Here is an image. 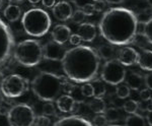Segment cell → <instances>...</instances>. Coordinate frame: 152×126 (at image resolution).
<instances>
[{"label": "cell", "mask_w": 152, "mask_h": 126, "mask_svg": "<svg viewBox=\"0 0 152 126\" xmlns=\"http://www.w3.org/2000/svg\"><path fill=\"white\" fill-rule=\"evenodd\" d=\"M100 36L112 45L125 46L134 41L138 18L131 9L113 7L104 11L99 23Z\"/></svg>", "instance_id": "6da1fadb"}, {"label": "cell", "mask_w": 152, "mask_h": 126, "mask_svg": "<svg viewBox=\"0 0 152 126\" xmlns=\"http://www.w3.org/2000/svg\"><path fill=\"white\" fill-rule=\"evenodd\" d=\"M61 62L63 71L69 80L74 83H84L96 77L100 58L94 48L78 45L66 50Z\"/></svg>", "instance_id": "7a4b0ae2"}, {"label": "cell", "mask_w": 152, "mask_h": 126, "mask_svg": "<svg viewBox=\"0 0 152 126\" xmlns=\"http://www.w3.org/2000/svg\"><path fill=\"white\" fill-rule=\"evenodd\" d=\"M67 76L58 75L48 71H41L31 80V88L34 95L43 102H54L62 92V85Z\"/></svg>", "instance_id": "3957f363"}, {"label": "cell", "mask_w": 152, "mask_h": 126, "mask_svg": "<svg viewBox=\"0 0 152 126\" xmlns=\"http://www.w3.org/2000/svg\"><path fill=\"white\" fill-rule=\"evenodd\" d=\"M23 29L28 36L41 38L49 32L52 19L47 11L41 8H31L24 12L21 18Z\"/></svg>", "instance_id": "277c9868"}, {"label": "cell", "mask_w": 152, "mask_h": 126, "mask_svg": "<svg viewBox=\"0 0 152 126\" xmlns=\"http://www.w3.org/2000/svg\"><path fill=\"white\" fill-rule=\"evenodd\" d=\"M13 57L20 65L34 67L41 63L43 59V46L37 40H23L15 45Z\"/></svg>", "instance_id": "5b68a950"}, {"label": "cell", "mask_w": 152, "mask_h": 126, "mask_svg": "<svg viewBox=\"0 0 152 126\" xmlns=\"http://www.w3.org/2000/svg\"><path fill=\"white\" fill-rule=\"evenodd\" d=\"M29 81L20 74H9L4 77L0 85L3 96L9 99H15L23 96L29 88Z\"/></svg>", "instance_id": "8992f818"}, {"label": "cell", "mask_w": 152, "mask_h": 126, "mask_svg": "<svg viewBox=\"0 0 152 126\" xmlns=\"http://www.w3.org/2000/svg\"><path fill=\"white\" fill-rule=\"evenodd\" d=\"M10 126H34L36 115L28 104H16L7 112Z\"/></svg>", "instance_id": "52a82bcc"}, {"label": "cell", "mask_w": 152, "mask_h": 126, "mask_svg": "<svg viewBox=\"0 0 152 126\" xmlns=\"http://www.w3.org/2000/svg\"><path fill=\"white\" fill-rule=\"evenodd\" d=\"M126 69L118 60H107L102 69V80L111 85H118L126 80Z\"/></svg>", "instance_id": "ba28073f"}, {"label": "cell", "mask_w": 152, "mask_h": 126, "mask_svg": "<svg viewBox=\"0 0 152 126\" xmlns=\"http://www.w3.org/2000/svg\"><path fill=\"white\" fill-rule=\"evenodd\" d=\"M15 41L10 28L0 19V67L5 65L13 54Z\"/></svg>", "instance_id": "9c48e42d"}, {"label": "cell", "mask_w": 152, "mask_h": 126, "mask_svg": "<svg viewBox=\"0 0 152 126\" xmlns=\"http://www.w3.org/2000/svg\"><path fill=\"white\" fill-rule=\"evenodd\" d=\"M65 48L63 45L57 43L54 40L49 41L45 44L43 47V56L47 60L52 61H60L64 57L65 54Z\"/></svg>", "instance_id": "30bf717a"}, {"label": "cell", "mask_w": 152, "mask_h": 126, "mask_svg": "<svg viewBox=\"0 0 152 126\" xmlns=\"http://www.w3.org/2000/svg\"><path fill=\"white\" fill-rule=\"evenodd\" d=\"M73 13L72 6L67 1H60L53 7V15L60 21H66L71 18Z\"/></svg>", "instance_id": "8fae6325"}, {"label": "cell", "mask_w": 152, "mask_h": 126, "mask_svg": "<svg viewBox=\"0 0 152 126\" xmlns=\"http://www.w3.org/2000/svg\"><path fill=\"white\" fill-rule=\"evenodd\" d=\"M138 52L131 47H123L118 52V61L124 66H131L137 63Z\"/></svg>", "instance_id": "7c38bea8"}, {"label": "cell", "mask_w": 152, "mask_h": 126, "mask_svg": "<svg viewBox=\"0 0 152 126\" xmlns=\"http://www.w3.org/2000/svg\"><path fill=\"white\" fill-rule=\"evenodd\" d=\"M56 105H57L58 110H60L63 113H70L75 110H78V102L75 101V99L71 97L70 95L64 94V95L59 96L56 100Z\"/></svg>", "instance_id": "4fadbf2b"}, {"label": "cell", "mask_w": 152, "mask_h": 126, "mask_svg": "<svg viewBox=\"0 0 152 126\" xmlns=\"http://www.w3.org/2000/svg\"><path fill=\"white\" fill-rule=\"evenodd\" d=\"M71 36V29L69 27L65 24H57L52 29V39L57 43L64 45L66 42L69 41V38Z\"/></svg>", "instance_id": "5bb4252c"}, {"label": "cell", "mask_w": 152, "mask_h": 126, "mask_svg": "<svg viewBox=\"0 0 152 126\" xmlns=\"http://www.w3.org/2000/svg\"><path fill=\"white\" fill-rule=\"evenodd\" d=\"M53 126H94L89 121L77 115H71L67 117H62Z\"/></svg>", "instance_id": "9a60e30c"}, {"label": "cell", "mask_w": 152, "mask_h": 126, "mask_svg": "<svg viewBox=\"0 0 152 126\" xmlns=\"http://www.w3.org/2000/svg\"><path fill=\"white\" fill-rule=\"evenodd\" d=\"M77 34L84 42H92L96 37V28L90 23H82L79 24Z\"/></svg>", "instance_id": "2e32d148"}, {"label": "cell", "mask_w": 152, "mask_h": 126, "mask_svg": "<svg viewBox=\"0 0 152 126\" xmlns=\"http://www.w3.org/2000/svg\"><path fill=\"white\" fill-rule=\"evenodd\" d=\"M137 63L141 69L147 71H152V50L142 49L138 53Z\"/></svg>", "instance_id": "e0dca14e"}, {"label": "cell", "mask_w": 152, "mask_h": 126, "mask_svg": "<svg viewBox=\"0 0 152 126\" xmlns=\"http://www.w3.org/2000/svg\"><path fill=\"white\" fill-rule=\"evenodd\" d=\"M4 17L8 21L14 23V21H18L21 16V9L18 5L15 4H9L6 6V8L3 11Z\"/></svg>", "instance_id": "ac0fdd59"}, {"label": "cell", "mask_w": 152, "mask_h": 126, "mask_svg": "<svg viewBox=\"0 0 152 126\" xmlns=\"http://www.w3.org/2000/svg\"><path fill=\"white\" fill-rule=\"evenodd\" d=\"M143 76L136 72H131L128 76H126V85L134 91L140 90L141 85H143Z\"/></svg>", "instance_id": "d6986e66"}, {"label": "cell", "mask_w": 152, "mask_h": 126, "mask_svg": "<svg viewBox=\"0 0 152 126\" xmlns=\"http://www.w3.org/2000/svg\"><path fill=\"white\" fill-rule=\"evenodd\" d=\"M88 107L95 114H102L105 112V102L100 97H94L88 104Z\"/></svg>", "instance_id": "ffe728a7"}, {"label": "cell", "mask_w": 152, "mask_h": 126, "mask_svg": "<svg viewBox=\"0 0 152 126\" xmlns=\"http://www.w3.org/2000/svg\"><path fill=\"white\" fill-rule=\"evenodd\" d=\"M125 126H146L145 120L139 114H130L125 120Z\"/></svg>", "instance_id": "44dd1931"}, {"label": "cell", "mask_w": 152, "mask_h": 126, "mask_svg": "<svg viewBox=\"0 0 152 126\" xmlns=\"http://www.w3.org/2000/svg\"><path fill=\"white\" fill-rule=\"evenodd\" d=\"M99 57H102L104 60H111L115 54V50L113 48L112 44H104L102 45L99 49Z\"/></svg>", "instance_id": "7402d4cb"}, {"label": "cell", "mask_w": 152, "mask_h": 126, "mask_svg": "<svg viewBox=\"0 0 152 126\" xmlns=\"http://www.w3.org/2000/svg\"><path fill=\"white\" fill-rule=\"evenodd\" d=\"M143 36L146 41L152 45V17L147 19L143 24Z\"/></svg>", "instance_id": "603a6c76"}, {"label": "cell", "mask_w": 152, "mask_h": 126, "mask_svg": "<svg viewBox=\"0 0 152 126\" xmlns=\"http://www.w3.org/2000/svg\"><path fill=\"white\" fill-rule=\"evenodd\" d=\"M104 115L109 122L115 123L120 120V112L116 108H109L107 110H105Z\"/></svg>", "instance_id": "cb8c5ba5"}, {"label": "cell", "mask_w": 152, "mask_h": 126, "mask_svg": "<svg viewBox=\"0 0 152 126\" xmlns=\"http://www.w3.org/2000/svg\"><path fill=\"white\" fill-rule=\"evenodd\" d=\"M138 108H139V104L134 100L126 101L123 105V109L125 110V112H127L128 114H134V113H136Z\"/></svg>", "instance_id": "d4e9b609"}, {"label": "cell", "mask_w": 152, "mask_h": 126, "mask_svg": "<svg viewBox=\"0 0 152 126\" xmlns=\"http://www.w3.org/2000/svg\"><path fill=\"white\" fill-rule=\"evenodd\" d=\"M130 91L131 88H129L127 85H118L117 90H116V95L119 99H126L130 96Z\"/></svg>", "instance_id": "484cf974"}, {"label": "cell", "mask_w": 152, "mask_h": 126, "mask_svg": "<svg viewBox=\"0 0 152 126\" xmlns=\"http://www.w3.org/2000/svg\"><path fill=\"white\" fill-rule=\"evenodd\" d=\"M80 91H81V94L84 97L86 98L94 97V88L92 83H84V85H82V86L80 88Z\"/></svg>", "instance_id": "4316f807"}, {"label": "cell", "mask_w": 152, "mask_h": 126, "mask_svg": "<svg viewBox=\"0 0 152 126\" xmlns=\"http://www.w3.org/2000/svg\"><path fill=\"white\" fill-rule=\"evenodd\" d=\"M43 114L46 116H54L56 115V107L53 102H46L43 106Z\"/></svg>", "instance_id": "83f0119b"}, {"label": "cell", "mask_w": 152, "mask_h": 126, "mask_svg": "<svg viewBox=\"0 0 152 126\" xmlns=\"http://www.w3.org/2000/svg\"><path fill=\"white\" fill-rule=\"evenodd\" d=\"M35 125L36 126H51V119L49 118V116L46 115H40L37 116L35 120Z\"/></svg>", "instance_id": "f1b7e54d"}, {"label": "cell", "mask_w": 152, "mask_h": 126, "mask_svg": "<svg viewBox=\"0 0 152 126\" xmlns=\"http://www.w3.org/2000/svg\"><path fill=\"white\" fill-rule=\"evenodd\" d=\"M85 16H86V15H85L84 12L82 11V9H77V10L73 11L71 18H72L73 23L79 24H82V23H83V21H84Z\"/></svg>", "instance_id": "f546056e"}, {"label": "cell", "mask_w": 152, "mask_h": 126, "mask_svg": "<svg viewBox=\"0 0 152 126\" xmlns=\"http://www.w3.org/2000/svg\"><path fill=\"white\" fill-rule=\"evenodd\" d=\"M107 119L105 117V115L102 113V114H96V116L92 120V125L94 126H107Z\"/></svg>", "instance_id": "4dcf8cb0"}, {"label": "cell", "mask_w": 152, "mask_h": 126, "mask_svg": "<svg viewBox=\"0 0 152 126\" xmlns=\"http://www.w3.org/2000/svg\"><path fill=\"white\" fill-rule=\"evenodd\" d=\"M94 97H100L102 98L105 94V85L102 83H94Z\"/></svg>", "instance_id": "1f68e13d"}, {"label": "cell", "mask_w": 152, "mask_h": 126, "mask_svg": "<svg viewBox=\"0 0 152 126\" xmlns=\"http://www.w3.org/2000/svg\"><path fill=\"white\" fill-rule=\"evenodd\" d=\"M74 90H75V85H73L72 83L68 81V78H67L62 85V92L67 94V95H70V94H72L74 92Z\"/></svg>", "instance_id": "d6a6232c"}, {"label": "cell", "mask_w": 152, "mask_h": 126, "mask_svg": "<svg viewBox=\"0 0 152 126\" xmlns=\"http://www.w3.org/2000/svg\"><path fill=\"white\" fill-rule=\"evenodd\" d=\"M82 11L84 12V14L86 16H91L94 14L95 12V7H94V3H86L84 6L82 7Z\"/></svg>", "instance_id": "836d02e7"}, {"label": "cell", "mask_w": 152, "mask_h": 126, "mask_svg": "<svg viewBox=\"0 0 152 126\" xmlns=\"http://www.w3.org/2000/svg\"><path fill=\"white\" fill-rule=\"evenodd\" d=\"M81 38L79 37V35H78L77 33L76 34H71L70 38H69V42L71 45L73 46H78L80 45V43H81Z\"/></svg>", "instance_id": "e575fe53"}, {"label": "cell", "mask_w": 152, "mask_h": 126, "mask_svg": "<svg viewBox=\"0 0 152 126\" xmlns=\"http://www.w3.org/2000/svg\"><path fill=\"white\" fill-rule=\"evenodd\" d=\"M139 96H140V98L142 99L143 101H149L151 99L152 97V95H151V90H149L148 88H144V90H142L140 94H139Z\"/></svg>", "instance_id": "d590c367"}, {"label": "cell", "mask_w": 152, "mask_h": 126, "mask_svg": "<svg viewBox=\"0 0 152 126\" xmlns=\"http://www.w3.org/2000/svg\"><path fill=\"white\" fill-rule=\"evenodd\" d=\"M0 126H10L8 114L5 112H0Z\"/></svg>", "instance_id": "8d00e7d4"}, {"label": "cell", "mask_w": 152, "mask_h": 126, "mask_svg": "<svg viewBox=\"0 0 152 126\" xmlns=\"http://www.w3.org/2000/svg\"><path fill=\"white\" fill-rule=\"evenodd\" d=\"M94 7H95V11H97V12L104 11L105 8V3L102 0H97L94 3Z\"/></svg>", "instance_id": "74e56055"}, {"label": "cell", "mask_w": 152, "mask_h": 126, "mask_svg": "<svg viewBox=\"0 0 152 126\" xmlns=\"http://www.w3.org/2000/svg\"><path fill=\"white\" fill-rule=\"evenodd\" d=\"M144 83H145V85L149 90L152 91V71L150 73L145 75V78H144Z\"/></svg>", "instance_id": "f35d334b"}, {"label": "cell", "mask_w": 152, "mask_h": 126, "mask_svg": "<svg viewBox=\"0 0 152 126\" xmlns=\"http://www.w3.org/2000/svg\"><path fill=\"white\" fill-rule=\"evenodd\" d=\"M42 4L47 8H52L56 4V0H42Z\"/></svg>", "instance_id": "ab89813d"}, {"label": "cell", "mask_w": 152, "mask_h": 126, "mask_svg": "<svg viewBox=\"0 0 152 126\" xmlns=\"http://www.w3.org/2000/svg\"><path fill=\"white\" fill-rule=\"evenodd\" d=\"M73 2L75 3V5H77L78 8L81 9L85 4L88 3V0H74Z\"/></svg>", "instance_id": "60d3db41"}, {"label": "cell", "mask_w": 152, "mask_h": 126, "mask_svg": "<svg viewBox=\"0 0 152 126\" xmlns=\"http://www.w3.org/2000/svg\"><path fill=\"white\" fill-rule=\"evenodd\" d=\"M146 120L147 122H148V124L152 126V109L148 111V113H147L146 115Z\"/></svg>", "instance_id": "b9f144b4"}, {"label": "cell", "mask_w": 152, "mask_h": 126, "mask_svg": "<svg viewBox=\"0 0 152 126\" xmlns=\"http://www.w3.org/2000/svg\"><path fill=\"white\" fill-rule=\"evenodd\" d=\"M107 3L109 4H120L124 1V0H104Z\"/></svg>", "instance_id": "7bdbcfd3"}, {"label": "cell", "mask_w": 152, "mask_h": 126, "mask_svg": "<svg viewBox=\"0 0 152 126\" xmlns=\"http://www.w3.org/2000/svg\"><path fill=\"white\" fill-rule=\"evenodd\" d=\"M3 102H4V99H3V94H2L1 90H0V109H1L2 105H3Z\"/></svg>", "instance_id": "ee69618b"}, {"label": "cell", "mask_w": 152, "mask_h": 126, "mask_svg": "<svg viewBox=\"0 0 152 126\" xmlns=\"http://www.w3.org/2000/svg\"><path fill=\"white\" fill-rule=\"evenodd\" d=\"M28 1L31 4H36V3H39V2L42 1V0H28Z\"/></svg>", "instance_id": "f6af8a7d"}, {"label": "cell", "mask_w": 152, "mask_h": 126, "mask_svg": "<svg viewBox=\"0 0 152 126\" xmlns=\"http://www.w3.org/2000/svg\"><path fill=\"white\" fill-rule=\"evenodd\" d=\"M3 80H4V74L0 71V85H1V83L3 81Z\"/></svg>", "instance_id": "bcb514c9"}, {"label": "cell", "mask_w": 152, "mask_h": 126, "mask_svg": "<svg viewBox=\"0 0 152 126\" xmlns=\"http://www.w3.org/2000/svg\"><path fill=\"white\" fill-rule=\"evenodd\" d=\"M10 3H18V2H21L23 1V0H8Z\"/></svg>", "instance_id": "7dc6e473"}, {"label": "cell", "mask_w": 152, "mask_h": 126, "mask_svg": "<svg viewBox=\"0 0 152 126\" xmlns=\"http://www.w3.org/2000/svg\"><path fill=\"white\" fill-rule=\"evenodd\" d=\"M2 6H3V0H0V9L2 8Z\"/></svg>", "instance_id": "c3c4849f"}, {"label": "cell", "mask_w": 152, "mask_h": 126, "mask_svg": "<svg viewBox=\"0 0 152 126\" xmlns=\"http://www.w3.org/2000/svg\"><path fill=\"white\" fill-rule=\"evenodd\" d=\"M147 2H148V4L152 7V0H147Z\"/></svg>", "instance_id": "681fc988"}, {"label": "cell", "mask_w": 152, "mask_h": 126, "mask_svg": "<svg viewBox=\"0 0 152 126\" xmlns=\"http://www.w3.org/2000/svg\"><path fill=\"white\" fill-rule=\"evenodd\" d=\"M110 126H120V125H110Z\"/></svg>", "instance_id": "f907efd6"}, {"label": "cell", "mask_w": 152, "mask_h": 126, "mask_svg": "<svg viewBox=\"0 0 152 126\" xmlns=\"http://www.w3.org/2000/svg\"><path fill=\"white\" fill-rule=\"evenodd\" d=\"M151 105H152V97H151Z\"/></svg>", "instance_id": "816d5d0a"}, {"label": "cell", "mask_w": 152, "mask_h": 126, "mask_svg": "<svg viewBox=\"0 0 152 126\" xmlns=\"http://www.w3.org/2000/svg\"><path fill=\"white\" fill-rule=\"evenodd\" d=\"M92 1H97V0H92Z\"/></svg>", "instance_id": "f5cc1de1"}]
</instances>
